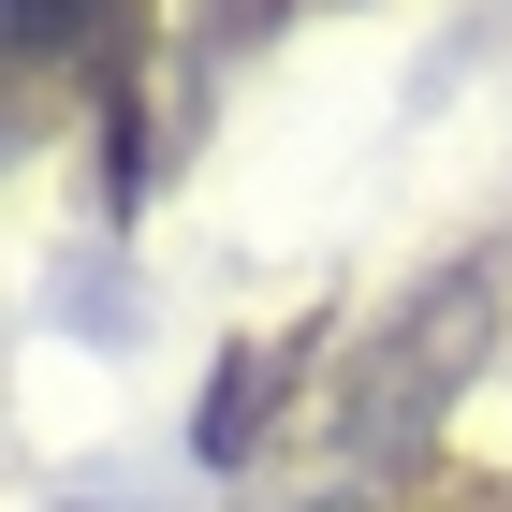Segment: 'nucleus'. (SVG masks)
Here are the masks:
<instances>
[{"label": "nucleus", "instance_id": "obj_1", "mask_svg": "<svg viewBox=\"0 0 512 512\" xmlns=\"http://www.w3.org/2000/svg\"><path fill=\"white\" fill-rule=\"evenodd\" d=\"M0 15H15V74H30V88L118 59V30H132V0H0Z\"/></svg>", "mask_w": 512, "mask_h": 512}, {"label": "nucleus", "instance_id": "obj_2", "mask_svg": "<svg viewBox=\"0 0 512 512\" xmlns=\"http://www.w3.org/2000/svg\"><path fill=\"white\" fill-rule=\"evenodd\" d=\"M308 352H322V337H264V352H235L220 381H205V454H220V469H235V454H264V425H278V381H293Z\"/></svg>", "mask_w": 512, "mask_h": 512}]
</instances>
